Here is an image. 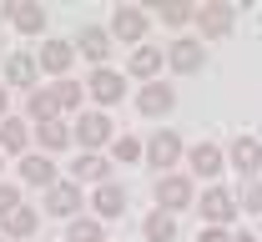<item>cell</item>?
<instances>
[{
    "instance_id": "1",
    "label": "cell",
    "mask_w": 262,
    "mask_h": 242,
    "mask_svg": "<svg viewBox=\"0 0 262 242\" xmlns=\"http://www.w3.org/2000/svg\"><path fill=\"white\" fill-rule=\"evenodd\" d=\"M146 35H151V15H146L141 5H116V10H111V40H121V46H146Z\"/></svg>"
},
{
    "instance_id": "2",
    "label": "cell",
    "mask_w": 262,
    "mask_h": 242,
    "mask_svg": "<svg viewBox=\"0 0 262 242\" xmlns=\"http://www.w3.org/2000/svg\"><path fill=\"white\" fill-rule=\"evenodd\" d=\"M232 26H237V10H232L227 0H207V5H196V31L207 35V40L232 35Z\"/></svg>"
},
{
    "instance_id": "3",
    "label": "cell",
    "mask_w": 262,
    "mask_h": 242,
    "mask_svg": "<svg viewBox=\"0 0 262 242\" xmlns=\"http://www.w3.org/2000/svg\"><path fill=\"white\" fill-rule=\"evenodd\" d=\"M166 66L177 71V76H196V71L207 66V46L192 40V35H177V40L166 46Z\"/></svg>"
},
{
    "instance_id": "4",
    "label": "cell",
    "mask_w": 262,
    "mask_h": 242,
    "mask_svg": "<svg viewBox=\"0 0 262 242\" xmlns=\"http://www.w3.org/2000/svg\"><path fill=\"white\" fill-rule=\"evenodd\" d=\"M196 212L207 217V227H227L242 207H237V197H232L227 187H207V192L196 197Z\"/></svg>"
},
{
    "instance_id": "5",
    "label": "cell",
    "mask_w": 262,
    "mask_h": 242,
    "mask_svg": "<svg viewBox=\"0 0 262 242\" xmlns=\"http://www.w3.org/2000/svg\"><path fill=\"white\" fill-rule=\"evenodd\" d=\"M182 157H187V141L177 137L171 126L151 131V141H146V162H151V167H162V177H166V167H177Z\"/></svg>"
},
{
    "instance_id": "6",
    "label": "cell",
    "mask_w": 262,
    "mask_h": 242,
    "mask_svg": "<svg viewBox=\"0 0 262 242\" xmlns=\"http://www.w3.org/2000/svg\"><path fill=\"white\" fill-rule=\"evenodd\" d=\"M71 131L81 141V151H101V146L111 141V116H106V111H81Z\"/></svg>"
},
{
    "instance_id": "7",
    "label": "cell",
    "mask_w": 262,
    "mask_h": 242,
    "mask_svg": "<svg viewBox=\"0 0 262 242\" xmlns=\"http://www.w3.org/2000/svg\"><path fill=\"white\" fill-rule=\"evenodd\" d=\"M157 207H162V212L196 207V197H192V177H182V172H166L162 182H157Z\"/></svg>"
},
{
    "instance_id": "8",
    "label": "cell",
    "mask_w": 262,
    "mask_h": 242,
    "mask_svg": "<svg viewBox=\"0 0 262 242\" xmlns=\"http://www.w3.org/2000/svg\"><path fill=\"white\" fill-rule=\"evenodd\" d=\"M86 91L96 96V106H116L121 96H126V76H121L116 66H96L91 81H86Z\"/></svg>"
},
{
    "instance_id": "9",
    "label": "cell",
    "mask_w": 262,
    "mask_h": 242,
    "mask_svg": "<svg viewBox=\"0 0 262 242\" xmlns=\"http://www.w3.org/2000/svg\"><path fill=\"white\" fill-rule=\"evenodd\" d=\"M76 56H81V51H76L71 40H61V35H56V40H46V46L35 51V61H40V71H51L56 81H66V76H71V61H76Z\"/></svg>"
},
{
    "instance_id": "10",
    "label": "cell",
    "mask_w": 262,
    "mask_h": 242,
    "mask_svg": "<svg viewBox=\"0 0 262 242\" xmlns=\"http://www.w3.org/2000/svg\"><path fill=\"white\" fill-rule=\"evenodd\" d=\"M15 172H20V182H26V187H40V192H51V187L61 182V172H56V162H51L46 151H35V157H31V151H26Z\"/></svg>"
},
{
    "instance_id": "11",
    "label": "cell",
    "mask_w": 262,
    "mask_h": 242,
    "mask_svg": "<svg viewBox=\"0 0 262 242\" xmlns=\"http://www.w3.org/2000/svg\"><path fill=\"white\" fill-rule=\"evenodd\" d=\"M227 162H232V172H242L247 182H257V172H262V141L257 137H237L227 146Z\"/></svg>"
},
{
    "instance_id": "12",
    "label": "cell",
    "mask_w": 262,
    "mask_h": 242,
    "mask_svg": "<svg viewBox=\"0 0 262 242\" xmlns=\"http://www.w3.org/2000/svg\"><path fill=\"white\" fill-rule=\"evenodd\" d=\"M5 86H20L26 96L40 86V61H35L31 51H15V56L5 61Z\"/></svg>"
},
{
    "instance_id": "13",
    "label": "cell",
    "mask_w": 262,
    "mask_h": 242,
    "mask_svg": "<svg viewBox=\"0 0 262 242\" xmlns=\"http://www.w3.org/2000/svg\"><path fill=\"white\" fill-rule=\"evenodd\" d=\"M171 106H177V91H171L166 81H146V86L136 91V111H141V116H166Z\"/></svg>"
},
{
    "instance_id": "14",
    "label": "cell",
    "mask_w": 262,
    "mask_h": 242,
    "mask_svg": "<svg viewBox=\"0 0 262 242\" xmlns=\"http://www.w3.org/2000/svg\"><path fill=\"white\" fill-rule=\"evenodd\" d=\"M46 212L61 217V222H76V212H81V187H76V182H56V187L46 192Z\"/></svg>"
},
{
    "instance_id": "15",
    "label": "cell",
    "mask_w": 262,
    "mask_h": 242,
    "mask_svg": "<svg viewBox=\"0 0 262 242\" xmlns=\"http://www.w3.org/2000/svg\"><path fill=\"white\" fill-rule=\"evenodd\" d=\"M187 162H192V177H207V182H212V177L227 167V151H222L217 141H196L192 151H187Z\"/></svg>"
},
{
    "instance_id": "16",
    "label": "cell",
    "mask_w": 262,
    "mask_h": 242,
    "mask_svg": "<svg viewBox=\"0 0 262 242\" xmlns=\"http://www.w3.org/2000/svg\"><path fill=\"white\" fill-rule=\"evenodd\" d=\"M26 121L46 126V121H61V101H56V86H35L26 96Z\"/></svg>"
},
{
    "instance_id": "17",
    "label": "cell",
    "mask_w": 262,
    "mask_h": 242,
    "mask_svg": "<svg viewBox=\"0 0 262 242\" xmlns=\"http://www.w3.org/2000/svg\"><path fill=\"white\" fill-rule=\"evenodd\" d=\"M5 20H10L20 35H40L46 31V10L31 5V0H10V5H5Z\"/></svg>"
},
{
    "instance_id": "18",
    "label": "cell",
    "mask_w": 262,
    "mask_h": 242,
    "mask_svg": "<svg viewBox=\"0 0 262 242\" xmlns=\"http://www.w3.org/2000/svg\"><path fill=\"white\" fill-rule=\"evenodd\" d=\"M91 207H96L101 222H116V217L126 212V187H121V182H101L96 197H91Z\"/></svg>"
},
{
    "instance_id": "19",
    "label": "cell",
    "mask_w": 262,
    "mask_h": 242,
    "mask_svg": "<svg viewBox=\"0 0 262 242\" xmlns=\"http://www.w3.org/2000/svg\"><path fill=\"white\" fill-rule=\"evenodd\" d=\"M76 51H81L86 61L106 66V56H111V31H106V26H81V35H76Z\"/></svg>"
},
{
    "instance_id": "20",
    "label": "cell",
    "mask_w": 262,
    "mask_h": 242,
    "mask_svg": "<svg viewBox=\"0 0 262 242\" xmlns=\"http://www.w3.org/2000/svg\"><path fill=\"white\" fill-rule=\"evenodd\" d=\"M26 141H31V121H26V116H5V121H0V151L26 157Z\"/></svg>"
},
{
    "instance_id": "21",
    "label": "cell",
    "mask_w": 262,
    "mask_h": 242,
    "mask_svg": "<svg viewBox=\"0 0 262 242\" xmlns=\"http://www.w3.org/2000/svg\"><path fill=\"white\" fill-rule=\"evenodd\" d=\"M162 66H166L162 46H136V51H131V76H136V81H157Z\"/></svg>"
},
{
    "instance_id": "22",
    "label": "cell",
    "mask_w": 262,
    "mask_h": 242,
    "mask_svg": "<svg viewBox=\"0 0 262 242\" xmlns=\"http://www.w3.org/2000/svg\"><path fill=\"white\" fill-rule=\"evenodd\" d=\"M106 172H111V162L101 157V151H81L76 162H71V182H106Z\"/></svg>"
},
{
    "instance_id": "23",
    "label": "cell",
    "mask_w": 262,
    "mask_h": 242,
    "mask_svg": "<svg viewBox=\"0 0 262 242\" xmlns=\"http://www.w3.org/2000/svg\"><path fill=\"white\" fill-rule=\"evenodd\" d=\"M35 227H40V212H31V207H15L10 217H0V232H5V237H15V242L35 237Z\"/></svg>"
},
{
    "instance_id": "24",
    "label": "cell",
    "mask_w": 262,
    "mask_h": 242,
    "mask_svg": "<svg viewBox=\"0 0 262 242\" xmlns=\"http://www.w3.org/2000/svg\"><path fill=\"white\" fill-rule=\"evenodd\" d=\"M141 237L146 242H177V212H146V222H141Z\"/></svg>"
},
{
    "instance_id": "25",
    "label": "cell",
    "mask_w": 262,
    "mask_h": 242,
    "mask_svg": "<svg viewBox=\"0 0 262 242\" xmlns=\"http://www.w3.org/2000/svg\"><path fill=\"white\" fill-rule=\"evenodd\" d=\"M157 15H162L166 26H196V5L192 0H162Z\"/></svg>"
},
{
    "instance_id": "26",
    "label": "cell",
    "mask_w": 262,
    "mask_h": 242,
    "mask_svg": "<svg viewBox=\"0 0 262 242\" xmlns=\"http://www.w3.org/2000/svg\"><path fill=\"white\" fill-rule=\"evenodd\" d=\"M35 137H40V146H46V151H61V146H71V137H76V131H71L66 121H46V126H35Z\"/></svg>"
},
{
    "instance_id": "27",
    "label": "cell",
    "mask_w": 262,
    "mask_h": 242,
    "mask_svg": "<svg viewBox=\"0 0 262 242\" xmlns=\"http://www.w3.org/2000/svg\"><path fill=\"white\" fill-rule=\"evenodd\" d=\"M66 242H101V217H76V222H66Z\"/></svg>"
},
{
    "instance_id": "28",
    "label": "cell",
    "mask_w": 262,
    "mask_h": 242,
    "mask_svg": "<svg viewBox=\"0 0 262 242\" xmlns=\"http://www.w3.org/2000/svg\"><path fill=\"white\" fill-rule=\"evenodd\" d=\"M81 96H86V86H81L76 76L56 81V101H61V111H76V106H81Z\"/></svg>"
},
{
    "instance_id": "29",
    "label": "cell",
    "mask_w": 262,
    "mask_h": 242,
    "mask_svg": "<svg viewBox=\"0 0 262 242\" xmlns=\"http://www.w3.org/2000/svg\"><path fill=\"white\" fill-rule=\"evenodd\" d=\"M111 157H116V162H141V157H146V141H136V137H116V141H111Z\"/></svg>"
},
{
    "instance_id": "30",
    "label": "cell",
    "mask_w": 262,
    "mask_h": 242,
    "mask_svg": "<svg viewBox=\"0 0 262 242\" xmlns=\"http://www.w3.org/2000/svg\"><path fill=\"white\" fill-rule=\"evenodd\" d=\"M237 207H242V212H262V177H257V182H247V187H242V197H237Z\"/></svg>"
},
{
    "instance_id": "31",
    "label": "cell",
    "mask_w": 262,
    "mask_h": 242,
    "mask_svg": "<svg viewBox=\"0 0 262 242\" xmlns=\"http://www.w3.org/2000/svg\"><path fill=\"white\" fill-rule=\"evenodd\" d=\"M15 207H26V202H20V187H15V182H0V217H10Z\"/></svg>"
},
{
    "instance_id": "32",
    "label": "cell",
    "mask_w": 262,
    "mask_h": 242,
    "mask_svg": "<svg viewBox=\"0 0 262 242\" xmlns=\"http://www.w3.org/2000/svg\"><path fill=\"white\" fill-rule=\"evenodd\" d=\"M196 242H232V232H227V227H207Z\"/></svg>"
},
{
    "instance_id": "33",
    "label": "cell",
    "mask_w": 262,
    "mask_h": 242,
    "mask_svg": "<svg viewBox=\"0 0 262 242\" xmlns=\"http://www.w3.org/2000/svg\"><path fill=\"white\" fill-rule=\"evenodd\" d=\"M5 106H10V96H5V86H0V121H5Z\"/></svg>"
},
{
    "instance_id": "34",
    "label": "cell",
    "mask_w": 262,
    "mask_h": 242,
    "mask_svg": "<svg viewBox=\"0 0 262 242\" xmlns=\"http://www.w3.org/2000/svg\"><path fill=\"white\" fill-rule=\"evenodd\" d=\"M232 242H257V237H252V232H232Z\"/></svg>"
},
{
    "instance_id": "35",
    "label": "cell",
    "mask_w": 262,
    "mask_h": 242,
    "mask_svg": "<svg viewBox=\"0 0 262 242\" xmlns=\"http://www.w3.org/2000/svg\"><path fill=\"white\" fill-rule=\"evenodd\" d=\"M257 242H262V232H257Z\"/></svg>"
},
{
    "instance_id": "36",
    "label": "cell",
    "mask_w": 262,
    "mask_h": 242,
    "mask_svg": "<svg viewBox=\"0 0 262 242\" xmlns=\"http://www.w3.org/2000/svg\"><path fill=\"white\" fill-rule=\"evenodd\" d=\"M0 157H5V151H0Z\"/></svg>"
}]
</instances>
